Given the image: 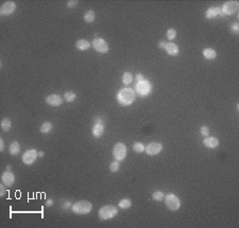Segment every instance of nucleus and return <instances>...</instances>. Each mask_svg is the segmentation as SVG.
I'll list each match as a JSON object with an SVG mask.
<instances>
[{"label": "nucleus", "instance_id": "f257e3e1", "mask_svg": "<svg viewBox=\"0 0 239 228\" xmlns=\"http://www.w3.org/2000/svg\"><path fill=\"white\" fill-rule=\"evenodd\" d=\"M117 100L122 106L131 105L135 101V91L131 88L120 89V91L117 93Z\"/></svg>", "mask_w": 239, "mask_h": 228}, {"label": "nucleus", "instance_id": "f03ea898", "mask_svg": "<svg viewBox=\"0 0 239 228\" xmlns=\"http://www.w3.org/2000/svg\"><path fill=\"white\" fill-rule=\"evenodd\" d=\"M118 213V208L112 205H108V206H103L99 210V217L102 221H106V220H111L114 217H116Z\"/></svg>", "mask_w": 239, "mask_h": 228}, {"label": "nucleus", "instance_id": "7ed1b4c3", "mask_svg": "<svg viewBox=\"0 0 239 228\" xmlns=\"http://www.w3.org/2000/svg\"><path fill=\"white\" fill-rule=\"evenodd\" d=\"M71 209L76 214H87L91 211L93 205L87 200H80V202H77L76 204L73 205Z\"/></svg>", "mask_w": 239, "mask_h": 228}, {"label": "nucleus", "instance_id": "20e7f679", "mask_svg": "<svg viewBox=\"0 0 239 228\" xmlns=\"http://www.w3.org/2000/svg\"><path fill=\"white\" fill-rule=\"evenodd\" d=\"M165 204L167 208L171 211H176V210L180 209L181 207V200L176 196L175 194H172V193H169L167 194L165 197Z\"/></svg>", "mask_w": 239, "mask_h": 228}, {"label": "nucleus", "instance_id": "39448f33", "mask_svg": "<svg viewBox=\"0 0 239 228\" xmlns=\"http://www.w3.org/2000/svg\"><path fill=\"white\" fill-rule=\"evenodd\" d=\"M135 89H136V91H137V93L139 96L146 97L151 92V90H152V85L149 83L148 80H146L145 79L144 81H141V82H139V83L136 84Z\"/></svg>", "mask_w": 239, "mask_h": 228}, {"label": "nucleus", "instance_id": "423d86ee", "mask_svg": "<svg viewBox=\"0 0 239 228\" xmlns=\"http://www.w3.org/2000/svg\"><path fill=\"white\" fill-rule=\"evenodd\" d=\"M113 156L117 161H121L126 156V147L122 142H118L113 148Z\"/></svg>", "mask_w": 239, "mask_h": 228}, {"label": "nucleus", "instance_id": "0eeeda50", "mask_svg": "<svg viewBox=\"0 0 239 228\" xmlns=\"http://www.w3.org/2000/svg\"><path fill=\"white\" fill-rule=\"evenodd\" d=\"M239 9V2L236 0H231V1L225 2L224 4L221 7V11H222L223 15H233L235 13H237Z\"/></svg>", "mask_w": 239, "mask_h": 228}, {"label": "nucleus", "instance_id": "6e6552de", "mask_svg": "<svg viewBox=\"0 0 239 228\" xmlns=\"http://www.w3.org/2000/svg\"><path fill=\"white\" fill-rule=\"evenodd\" d=\"M37 157H38V152L35 148H31V150H28L24 153V155H22V162L27 166H30L33 162H35Z\"/></svg>", "mask_w": 239, "mask_h": 228}, {"label": "nucleus", "instance_id": "1a4fd4ad", "mask_svg": "<svg viewBox=\"0 0 239 228\" xmlns=\"http://www.w3.org/2000/svg\"><path fill=\"white\" fill-rule=\"evenodd\" d=\"M93 47L94 49L99 53H106L108 51V45L104 39L102 38H94L93 41Z\"/></svg>", "mask_w": 239, "mask_h": 228}, {"label": "nucleus", "instance_id": "9d476101", "mask_svg": "<svg viewBox=\"0 0 239 228\" xmlns=\"http://www.w3.org/2000/svg\"><path fill=\"white\" fill-rule=\"evenodd\" d=\"M162 150H163V144H162V143H158V142L149 143L145 148L146 153L150 156H155V155L159 154V153L162 152Z\"/></svg>", "mask_w": 239, "mask_h": 228}, {"label": "nucleus", "instance_id": "9b49d317", "mask_svg": "<svg viewBox=\"0 0 239 228\" xmlns=\"http://www.w3.org/2000/svg\"><path fill=\"white\" fill-rule=\"evenodd\" d=\"M16 10V4H15L14 1H7L4 2L3 4L1 6V9H0V13L3 16H7V15L13 14Z\"/></svg>", "mask_w": 239, "mask_h": 228}, {"label": "nucleus", "instance_id": "f8f14e48", "mask_svg": "<svg viewBox=\"0 0 239 228\" xmlns=\"http://www.w3.org/2000/svg\"><path fill=\"white\" fill-rule=\"evenodd\" d=\"M1 182L6 187H12L15 182V176L11 171H6L1 175Z\"/></svg>", "mask_w": 239, "mask_h": 228}, {"label": "nucleus", "instance_id": "ddd939ff", "mask_svg": "<svg viewBox=\"0 0 239 228\" xmlns=\"http://www.w3.org/2000/svg\"><path fill=\"white\" fill-rule=\"evenodd\" d=\"M46 103L51 106H61L63 103V98L59 95H49L46 98Z\"/></svg>", "mask_w": 239, "mask_h": 228}, {"label": "nucleus", "instance_id": "4468645a", "mask_svg": "<svg viewBox=\"0 0 239 228\" xmlns=\"http://www.w3.org/2000/svg\"><path fill=\"white\" fill-rule=\"evenodd\" d=\"M165 50L169 55H172V56L179 54V51H180L179 50V47L176 46L174 43H172V41H170V43H166Z\"/></svg>", "mask_w": 239, "mask_h": 228}, {"label": "nucleus", "instance_id": "2eb2a0df", "mask_svg": "<svg viewBox=\"0 0 239 228\" xmlns=\"http://www.w3.org/2000/svg\"><path fill=\"white\" fill-rule=\"evenodd\" d=\"M206 17L208 19H211L214 17L218 16V15H223L222 11H221V7H218V6H215V7H210V9L206 11Z\"/></svg>", "mask_w": 239, "mask_h": 228}, {"label": "nucleus", "instance_id": "dca6fc26", "mask_svg": "<svg viewBox=\"0 0 239 228\" xmlns=\"http://www.w3.org/2000/svg\"><path fill=\"white\" fill-rule=\"evenodd\" d=\"M203 143L205 147L210 148H215L219 145V140L216 137H207L203 140Z\"/></svg>", "mask_w": 239, "mask_h": 228}, {"label": "nucleus", "instance_id": "f3484780", "mask_svg": "<svg viewBox=\"0 0 239 228\" xmlns=\"http://www.w3.org/2000/svg\"><path fill=\"white\" fill-rule=\"evenodd\" d=\"M104 132V124L103 123H96L93 127V136L95 138H100Z\"/></svg>", "mask_w": 239, "mask_h": 228}, {"label": "nucleus", "instance_id": "a211bd4d", "mask_svg": "<svg viewBox=\"0 0 239 228\" xmlns=\"http://www.w3.org/2000/svg\"><path fill=\"white\" fill-rule=\"evenodd\" d=\"M76 47L79 49V50L85 51V50H88V49L91 48V43L85 41V39H80V41H77Z\"/></svg>", "mask_w": 239, "mask_h": 228}, {"label": "nucleus", "instance_id": "6ab92c4d", "mask_svg": "<svg viewBox=\"0 0 239 228\" xmlns=\"http://www.w3.org/2000/svg\"><path fill=\"white\" fill-rule=\"evenodd\" d=\"M203 56L206 59H215L217 58V53L214 49L211 48H205L203 50Z\"/></svg>", "mask_w": 239, "mask_h": 228}, {"label": "nucleus", "instance_id": "aec40b11", "mask_svg": "<svg viewBox=\"0 0 239 228\" xmlns=\"http://www.w3.org/2000/svg\"><path fill=\"white\" fill-rule=\"evenodd\" d=\"M19 151H20V144H19L17 141H14V142L11 143V145H10V148H9V152L11 155H17L19 153Z\"/></svg>", "mask_w": 239, "mask_h": 228}, {"label": "nucleus", "instance_id": "412c9836", "mask_svg": "<svg viewBox=\"0 0 239 228\" xmlns=\"http://www.w3.org/2000/svg\"><path fill=\"white\" fill-rule=\"evenodd\" d=\"M52 127H53V125H52L51 122H44L43 124L41 125V133L42 134H49L52 131Z\"/></svg>", "mask_w": 239, "mask_h": 228}, {"label": "nucleus", "instance_id": "4be33fe9", "mask_svg": "<svg viewBox=\"0 0 239 228\" xmlns=\"http://www.w3.org/2000/svg\"><path fill=\"white\" fill-rule=\"evenodd\" d=\"M133 81V75H132L131 72H124L123 75H122V83L124 84L126 86L130 85Z\"/></svg>", "mask_w": 239, "mask_h": 228}, {"label": "nucleus", "instance_id": "5701e85b", "mask_svg": "<svg viewBox=\"0 0 239 228\" xmlns=\"http://www.w3.org/2000/svg\"><path fill=\"white\" fill-rule=\"evenodd\" d=\"M95 17H96V14H95L94 11H87L85 14H84V20H85L86 22H88V24H91V22H93L95 20Z\"/></svg>", "mask_w": 239, "mask_h": 228}, {"label": "nucleus", "instance_id": "b1692460", "mask_svg": "<svg viewBox=\"0 0 239 228\" xmlns=\"http://www.w3.org/2000/svg\"><path fill=\"white\" fill-rule=\"evenodd\" d=\"M11 125H12V123H11V120H10V119L3 118L1 120V128H2V131H4V132H7V131L11 128Z\"/></svg>", "mask_w": 239, "mask_h": 228}, {"label": "nucleus", "instance_id": "393cba45", "mask_svg": "<svg viewBox=\"0 0 239 228\" xmlns=\"http://www.w3.org/2000/svg\"><path fill=\"white\" fill-rule=\"evenodd\" d=\"M64 100L66 101V102H73V101L76 100L77 98V95L73 92V91H67V92L64 93Z\"/></svg>", "mask_w": 239, "mask_h": 228}, {"label": "nucleus", "instance_id": "a878e982", "mask_svg": "<svg viewBox=\"0 0 239 228\" xmlns=\"http://www.w3.org/2000/svg\"><path fill=\"white\" fill-rule=\"evenodd\" d=\"M131 205L132 202L130 199H123L119 202V208H121V209H128L131 207Z\"/></svg>", "mask_w": 239, "mask_h": 228}, {"label": "nucleus", "instance_id": "bb28decb", "mask_svg": "<svg viewBox=\"0 0 239 228\" xmlns=\"http://www.w3.org/2000/svg\"><path fill=\"white\" fill-rule=\"evenodd\" d=\"M145 148H146V147L141 142H135L133 144V150H134V152H136V153H143L144 151H145Z\"/></svg>", "mask_w": 239, "mask_h": 228}, {"label": "nucleus", "instance_id": "cd10ccee", "mask_svg": "<svg viewBox=\"0 0 239 228\" xmlns=\"http://www.w3.org/2000/svg\"><path fill=\"white\" fill-rule=\"evenodd\" d=\"M164 197H165V195L161 191H154L152 194V199L154 200H156V202H162V200H164Z\"/></svg>", "mask_w": 239, "mask_h": 228}, {"label": "nucleus", "instance_id": "c85d7f7f", "mask_svg": "<svg viewBox=\"0 0 239 228\" xmlns=\"http://www.w3.org/2000/svg\"><path fill=\"white\" fill-rule=\"evenodd\" d=\"M166 36L169 41H173V39L176 37V31L173 28L168 29V31H167V33H166Z\"/></svg>", "mask_w": 239, "mask_h": 228}, {"label": "nucleus", "instance_id": "c756f323", "mask_svg": "<svg viewBox=\"0 0 239 228\" xmlns=\"http://www.w3.org/2000/svg\"><path fill=\"white\" fill-rule=\"evenodd\" d=\"M119 168H120V166H119V162L117 161V160H115V161H113L109 165V171L113 173H116L117 171L119 170Z\"/></svg>", "mask_w": 239, "mask_h": 228}, {"label": "nucleus", "instance_id": "7c9ffc66", "mask_svg": "<svg viewBox=\"0 0 239 228\" xmlns=\"http://www.w3.org/2000/svg\"><path fill=\"white\" fill-rule=\"evenodd\" d=\"M200 132H201V135L202 136H204V137H207V136L210 135V128H208V126L203 125L202 127H201Z\"/></svg>", "mask_w": 239, "mask_h": 228}, {"label": "nucleus", "instance_id": "2f4dec72", "mask_svg": "<svg viewBox=\"0 0 239 228\" xmlns=\"http://www.w3.org/2000/svg\"><path fill=\"white\" fill-rule=\"evenodd\" d=\"M144 80H145V76H144L143 73L136 74V84L139 83V82H141V81H144Z\"/></svg>", "mask_w": 239, "mask_h": 228}, {"label": "nucleus", "instance_id": "473e14b6", "mask_svg": "<svg viewBox=\"0 0 239 228\" xmlns=\"http://www.w3.org/2000/svg\"><path fill=\"white\" fill-rule=\"evenodd\" d=\"M232 30H233L234 33H236V34L239 33V24H238L237 21H236L235 24H234L233 26H232Z\"/></svg>", "mask_w": 239, "mask_h": 228}, {"label": "nucleus", "instance_id": "72a5a7b5", "mask_svg": "<svg viewBox=\"0 0 239 228\" xmlns=\"http://www.w3.org/2000/svg\"><path fill=\"white\" fill-rule=\"evenodd\" d=\"M78 3H79V2L77 1V0H73V1H68V2H67V6H68V7H73V6H76Z\"/></svg>", "mask_w": 239, "mask_h": 228}, {"label": "nucleus", "instance_id": "f704fd0d", "mask_svg": "<svg viewBox=\"0 0 239 228\" xmlns=\"http://www.w3.org/2000/svg\"><path fill=\"white\" fill-rule=\"evenodd\" d=\"M70 207H73L71 203L69 202V200H66V202L64 203V205H63V208H64V209H68V208H70Z\"/></svg>", "mask_w": 239, "mask_h": 228}, {"label": "nucleus", "instance_id": "c9c22d12", "mask_svg": "<svg viewBox=\"0 0 239 228\" xmlns=\"http://www.w3.org/2000/svg\"><path fill=\"white\" fill-rule=\"evenodd\" d=\"M6 194V188H4V185L3 184H1L0 185V195H4Z\"/></svg>", "mask_w": 239, "mask_h": 228}, {"label": "nucleus", "instance_id": "e433bc0d", "mask_svg": "<svg viewBox=\"0 0 239 228\" xmlns=\"http://www.w3.org/2000/svg\"><path fill=\"white\" fill-rule=\"evenodd\" d=\"M165 46H166V43L165 41H161L158 43V48H161V49H165Z\"/></svg>", "mask_w": 239, "mask_h": 228}, {"label": "nucleus", "instance_id": "4c0bfd02", "mask_svg": "<svg viewBox=\"0 0 239 228\" xmlns=\"http://www.w3.org/2000/svg\"><path fill=\"white\" fill-rule=\"evenodd\" d=\"M4 150V142H3V139L2 138H0V151H3Z\"/></svg>", "mask_w": 239, "mask_h": 228}, {"label": "nucleus", "instance_id": "58836bf2", "mask_svg": "<svg viewBox=\"0 0 239 228\" xmlns=\"http://www.w3.org/2000/svg\"><path fill=\"white\" fill-rule=\"evenodd\" d=\"M96 123H103V120H102L101 117H96L95 118V124Z\"/></svg>", "mask_w": 239, "mask_h": 228}, {"label": "nucleus", "instance_id": "ea45409f", "mask_svg": "<svg viewBox=\"0 0 239 228\" xmlns=\"http://www.w3.org/2000/svg\"><path fill=\"white\" fill-rule=\"evenodd\" d=\"M52 205H53V200H48L46 202V206L47 207H50V206H52Z\"/></svg>", "mask_w": 239, "mask_h": 228}, {"label": "nucleus", "instance_id": "a19ab883", "mask_svg": "<svg viewBox=\"0 0 239 228\" xmlns=\"http://www.w3.org/2000/svg\"><path fill=\"white\" fill-rule=\"evenodd\" d=\"M44 155H45V153L44 152H38V157H44Z\"/></svg>", "mask_w": 239, "mask_h": 228}, {"label": "nucleus", "instance_id": "79ce46f5", "mask_svg": "<svg viewBox=\"0 0 239 228\" xmlns=\"http://www.w3.org/2000/svg\"><path fill=\"white\" fill-rule=\"evenodd\" d=\"M6 171H11V166H7V169H6Z\"/></svg>", "mask_w": 239, "mask_h": 228}]
</instances>
